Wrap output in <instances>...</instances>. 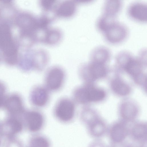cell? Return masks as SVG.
Masks as SVG:
<instances>
[{
  "label": "cell",
  "instance_id": "1",
  "mask_svg": "<svg viewBox=\"0 0 147 147\" xmlns=\"http://www.w3.org/2000/svg\"><path fill=\"white\" fill-rule=\"evenodd\" d=\"M73 96L77 103L85 105L102 100L105 97L106 93L103 89L94 86L92 83L85 82L75 89Z\"/></svg>",
  "mask_w": 147,
  "mask_h": 147
},
{
  "label": "cell",
  "instance_id": "2",
  "mask_svg": "<svg viewBox=\"0 0 147 147\" xmlns=\"http://www.w3.org/2000/svg\"><path fill=\"white\" fill-rule=\"evenodd\" d=\"M75 102L68 98L63 97L59 99L54 109L55 117L59 121L68 123L74 118L76 113Z\"/></svg>",
  "mask_w": 147,
  "mask_h": 147
},
{
  "label": "cell",
  "instance_id": "3",
  "mask_svg": "<svg viewBox=\"0 0 147 147\" xmlns=\"http://www.w3.org/2000/svg\"><path fill=\"white\" fill-rule=\"evenodd\" d=\"M80 75L85 82L92 83L105 77L108 72L106 64L91 61L81 68Z\"/></svg>",
  "mask_w": 147,
  "mask_h": 147
},
{
  "label": "cell",
  "instance_id": "4",
  "mask_svg": "<svg viewBox=\"0 0 147 147\" xmlns=\"http://www.w3.org/2000/svg\"><path fill=\"white\" fill-rule=\"evenodd\" d=\"M103 33L108 42L117 43L124 40L127 35V30L123 24L115 21Z\"/></svg>",
  "mask_w": 147,
  "mask_h": 147
},
{
  "label": "cell",
  "instance_id": "5",
  "mask_svg": "<svg viewBox=\"0 0 147 147\" xmlns=\"http://www.w3.org/2000/svg\"><path fill=\"white\" fill-rule=\"evenodd\" d=\"M64 78V72L62 69L56 67H52L46 74L45 86L49 91H57L62 87Z\"/></svg>",
  "mask_w": 147,
  "mask_h": 147
},
{
  "label": "cell",
  "instance_id": "6",
  "mask_svg": "<svg viewBox=\"0 0 147 147\" xmlns=\"http://www.w3.org/2000/svg\"><path fill=\"white\" fill-rule=\"evenodd\" d=\"M24 120L27 129L33 133L41 130L45 124L44 115L37 110H31L26 112L24 115Z\"/></svg>",
  "mask_w": 147,
  "mask_h": 147
},
{
  "label": "cell",
  "instance_id": "7",
  "mask_svg": "<svg viewBox=\"0 0 147 147\" xmlns=\"http://www.w3.org/2000/svg\"><path fill=\"white\" fill-rule=\"evenodd\" d=\"M17 46L9 26L5 24H0V50L2 53L9 52Z\"/></svg>",
  "mask_w": 147,
  "mask_h": 147
},
{
  "label": "cell",
  "instance_id": "8",
  "mask_svg": "<svg viewBox=\"0 0 147 147\" xmlns=\"http://www.w3.org/2000/svg\"><path fill=\"white\" fill-rule=\"evenodd\" d=\"M49 91L45 86H38L33 88L30 94L31 103L38 108L46 106L50 99Z\"/></svg>",
  "mask_w": 147,
  "mask_h": 147
},
{
  "label": "cell",
  "instance_id": "9",
  "mask_svg": "<svg viewBox=\"0 0 147 147\" xmlns=\"http://www.w3.org/2000/svg\"><path fill=\"white\" fill-rule=\"evenodd\" d=\"M23 128V124L21 121L16 118H11L0 126V133L11 138L20 132Z\"/></svg>",
  "mask_w": 147,
  "mask_h": 147
},
{
  "label": "cell",
  "instance_id": "10",
  "mask_svg": "<svg viewBox=\"0 0 147 147\" xmlns=\"http://www.w3.org/2000/svg\"><path fill=\"white\" fill-rule=\"evenodd\" d=\"M3 104L6 110L12 115H17L24 112L22 98L17 94L9 96L4 101Z\"/></svg>",
  "mask_w": 147,
  "mask_h": 147
},
{
  "label": "cell",
  "instance_id": "11",
  "mask_svg": "<svg viewBox=\"0 0 147 147\" xmlns=\"http://www.w3.org/2000/svg\"><path fill=\"white\" fill-rule=\"evenodd\" d=\"M146 5L140 2L133 3L129 7L128 13L134 20L139 22H146L147 10Z\"/></svg>",
  "mask_w": 147,
  "mask_h": 147
},
{
  "label": "cell",
  "instance_id": "12",
  "mask_svg": "<svg viewBox=\"0 0 147 147\" xmlns=\"http://www.w3.org/2000/svg\"><path fill=\"white\" fill-rule=\"evenodd\" d=\"M128 129L126 125L122 122H117L111 127L109 135L111 139L114 142L119 143L127 137Z\"/></svg>",
  "mask_w": 147,
  "mask_h": 147
},
{
  "label": "cell",
  "instance_id": "13",
  "mask_svg": "<svg viewBox=\"0 0 147 147\" xmlns=\"http://www.w3.org/2000/svg\"><path fill=\"white\" fill-rule=\"evenodd\" d=\"M138 112L136 105L129 101H125L121 104L119 112L121 117L124 119L130 121L132 120L137 116Z\"/></svg>",
  "mask_w": 147,
  "mask_h": 147
},
{
  "label": "cell",
  "instance_id": "14",
  "mask_svg": "<svg viewBox=\"0 0 147 147\" xmlns=\"http://www.w3.org/2000/svg\"><path fill=\"white\" fill-rule=\"evenodd\" d=\"M110 86L113 91L120 96H126L131 92L130 86L119 76H116L113 78L111 82Z\"/></svg>",
  "mask_w": 147,
  "mask_h": 147
},
{
  "label": "cell",
  "instance_id": "15",
  "mask_svg": "<svg viewBox=\"0 0 147 147\" xmlns=\"http://www.w3.org/2000/svg\"><path fill=\"white\" fill-rule=\"evenodd\" d=\"M131 134L133 138L142 143L146 142L147 125L144 123L136 124L132 127Z\"/></svg>",
  "mask_w": 147,
  "mask_h": 147
},
{
  "label": "cell",
  "instance_id": "16",
  "mask_svg": "<svg viewBox=\"0 0 147 147\" xmlns=\"http://www.w3.org/2000/svg\"><path fill=\"white\" fill-rule=\"evenodd\" d=\"M122 6L121 0H105L103 7L104 14L115 17Z\"/></svg>",
  "mask_w": 147,
  "mask_h": 147
},
{
  "label": "cell",
  "instance_id": "17",
  "mask_svg": "<svg viewBox=\"0 0 147 147\" xmlns=\"http://www.w3.org/2000/svg\"><path fill=\"white\" fill-rule=\"evenodd\" d=\"M90 134L94 137H99L105 133L106 127L104 122L98 117L87 124Z\"/></svg>",
  "mask_w": 147,
  "mask_h": 147
},
{
  "label": "cell",
  "instance_id": "18",
  "mask_svg": "<svg viewBox=\"0 0 147 147\" xmlns=\"http://www.w3.org/2000/svg\"><path fill=\"white\" fill-rule=\"evenodd\" d=\"M110 57L109 51L105 48L100 47L94 51L91 56V61L106 64Z\"/></svg>",
  "mask_w": 147,
  "mask_h": 147
},
{
  "label": "cell",
  "instance_id": "19",
  "mask_svg": "<svg viewBox=\"0 0 147 147\" xmlns=\"http://www.w3.org/2000/svg\"><path fill=\"white\" fill-rule=\"evenodd\" d=\"M29 144L30 146L36 147H48L50 145L47 138L39 134L32 136L29 140Z\"/></svg>",
  "mask_w": 147,
  "mask_h": 147
},
{
  "label": "cell",
  "instance_id": "20",
  "mask_svg": "<svg viewBox=\"0 0 147 147\" xmlns=\"http://www.w3.org/2000/svg\"><path fill=\"white\" fill-rule=\"evenodd\" d=\"M115 17L103 14L97 21L96 26L100 31L103 32L108 27L115 21Z\"/></svg>",
  "mask_w": 147,
  "mask_h": 147
},
{
  "label": "cell",
  "instance_id": "21",
  "mask_svg": "<svg viewBox=\"0 0 147 147\" xmlns=\"http://www.w3.org/2000/svg\"><path fill=\"white\" fill-rule=\"evenodd\" d=\"M80 117L82 121L87 125L97 117L92 109L88 108H85L81 112Z\"/></svg>",
  "mask_w": 147,
  "mask_h": 147
},
{
  "label": "cell",
  "instance_id": "22",
  "mask_svg": "<svg viewBox=\"0 0 147 147\" xmlns=\"http://www.w3.org/2000/svg\"><path fill=\"white\" fill-rule=\"evenodd\" d=\"M6 88L4 84L0 82V107L3 104Z\"/></svg>",
  "mask_w": 147,
  "mask_h": 147
},
{
  "label": "cell",
  "instance_id": "23",
  "mask_svg": "<svg viewBox=\"0 0 147 147\" xmlns=\"http://www.w3.org/2000/svg\"><path fill=\"white\" fill-rule=\"evenodd\" d=\"M12 0H0V2L4 3H8L10 2Z\"/></svg>",
  "mask_w": 147,
  "mask_h": 147
},
{
  "label": "cell",
  "instance_id": "24",
  "mask_svg": "<svg viewBox=\"0 0 147 147\" xmlns=\"http://www.w3.org/2000/svg\"><path fill=\"white\" fill-rule=\"evenodd\" d=\"M0 134H1V133H0Z\"/></svg>",
  "mask_w": 147,
  "mask_h": 147
}]
</instances>
